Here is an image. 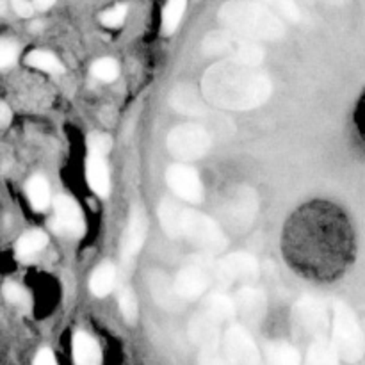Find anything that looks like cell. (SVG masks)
I'll list each match as a JSON object with an SVG mask.
<instances>
[{
	"label": "cell",
	"instance_id": "cell-37",
	"mask_svg": "<svg viewBox=\"0 0 365 365\" xmlns=\"http://www.w3.org/2000/svg\"><path fill=\"white\" fill-rule=\"evenodd\" d=\"M355 123H356V128H359L360 138H362V141L365 143V91L362 93V96H360L359 103H356Z\"/></svg>",
	"mask_w": 365,
	"mask_h": 365
},
{
	"label": "cell",
	"instance_id": "cell-27",
	"mask_svg": "<svg viewBox=\"0 0 365 365\" xmlns=\"http://www.w3.org/2000/svg\"><path fill=\"white\" fill-rule=\"evenodd\" d=\"M25 63L36 70L48 71V73H63L64 71L63 63L52 52H46V50H32L25 57Z\"/></svg>",
	"mask_w": 365,
	"mask_h": 365
},
{
	"label": "cell",
	"instance_id": "cell-10",
	"mask_svg": "<svg viewBox=\"0 0 365 365\" xmlns=\"http://www.w3.org/2000/svg\"><path fill=\"white\" fill-rule=\"evenodd\" d=\"M225 351L230 364L235 365H264L259 348L242 327H230L225 334Z\"/></svg>",
	"mask_w": 365,
	"mask_h": 365
},
{
	"label": "cell",
	"instance_id": "cell-17",
	"mask_svg": "<svg viewBox=\"0 0 365 365\" xmlns=\"http://www.w3.org/2000/svg\"><path fill=\"white\" fill-rule=\"evenodd\" d=\"M234 303H235V310H237V314H241L246 321H252V323L262 319L264 312H266V305H267L264 292L255 287L239 289Z\"/></svg>",
	"mask_w": 365,
	"mask_h": 365
},
{
	"label": "cell",
	"instance_id": "cell-12",
	"mask_svg": "<svg viewBox=\"0 0 365 365\" xmlns=\"http://www.w3.org/2000/svg\"><path fill=\"white\" fill-rule=\"evenodd\" d=\"M53 230L66 237H78L84 234V220L77 202L70 196H57L53 200Z\"/></svg>",
	"mask_w": 365,
	"mask_h": 365
},
{
	"label": "cell",
	"instance_id": "cell-7",
	"mask_svg": "<svg viewBox=\"0 0 365 365\" xmlns=\"http://www.w3.org/2000/svg\"><path fill=\"white\" fill-rule=\"evenodd\" d=\"M166 146L175 159L187 163L202 159L212 146V138L200 125H178L168 134Z\"/></svg>",
	"mask_w": 365,
	"mask_h": 365
},
{
	"label": "cell",
	"instance_id": "cell-3",
	"mask_svg": "<svg viewBox=\"0 0 365 365\" xmlns=\"http://www.w3.org/2000/svg\"><path fill=\"white\" fill-rule=\"evenodd\" d=\"M159 220L164 232L171 237L187 239L207 253H221L227 248V235L220 225L196 210L184 209L164 200L159 207Z\"/></svg>",
	"mask_w": 365,
	"mask_h": 365
},
{
	"label": "cell",
	"instance_id": "cell-35",
	"mask_svg": "<svg viewBox=\"0 0 365 365\" xmlns=\"http://www.w3.org/2000/svg\"><path fill=\"white\" fill-rule=\"evenodd\" d=\"M18 46L13 41H0V70L11 66L16 61Z\"/></svg>",
	"mask_w": 365,
	"mask_h": 365
},
{
	"label": "cell",
	"instance_id": "cell-6",
	"mask_svg": "<svg viewBox=\"0 0 365 365\" xmlns=\"http://www.w3.org/2000/svg\"><path fill=\"white\" fill-rule=\"evenodd\" d=\"M331 346L339 359L346 362H359L365 353V337L356 316L346 303L337 302L331 314Z\"/></svg>",
	"mask_w": 365,
	"mask_h": 365
},
{
	"label": "cell",
	"instance_id": "cell-4",
	"mask_svg": "<svg viewBox=\"0 0 365 365\" xmlns=\"http://www.w3.org/2000/svg\"><path fill=\"white\" fill-rule=\"evenodd\" d=\"M217 16L227 31L245 36L252 41H277L285 32L284 21L253 0L225 2Z\"/></svg>",
	"mask_w": 365,
	"mask_h": 365
},
{
	"label": "cell",
	"instance_id": "cell-1",
	"mask_svg": "<svg viewBox=\"0 0 365 365\" xmlns=\"http://www.w3.org/2000/svg\"><path fill=\"white\" fill-rule=\"evenodd\" d=\"M292 269L314 282H335L355 260V230L348 214L327 200L299 207L287 221L282 237Z\"/></svg>",
	"mask_w": 365,
	"mask_h": 365
},
{
	"label": "cell",
	"instance_id": "cell-42",
	"mask_svg": "<svg viewBox=\"0 0 365 365\" xmlns=\"http://www.w3.org/2000/svg\"><path fill=\"white\" fill-rule=\"evenodd\" d=\"M327 2H330V4H342V2H346V0H327Z\"/></svg>",
	"mask_w": 365,
	"mask_h": 365
},
{
	"label": "cell",
	"instance_id": "cell-18",
	"mask_svg": "<svg viewBox=\"0 0 365 365\" xmlns=\"http://www.w3.org/2000/svg\"><path fill=\"white\" fill-rule=\"evenodd\" d=\"M86 178L93 191L98 196H107L110 189L109 168H107L106 157L91 155L89 153L88 163H86Z\"/></svg>",
	"mask_w": 365,
	"mask_h": 365
},
{
	"label": "cell",
	"instance_id": "cell-23",
	"mask_svg": "<svg viewBox=\"0 0 365 365\" xmlns=\"http://www.w3.org/2000/svg\"><path fill=\"white\" fill-rule=\"evenodd\" d=\"M307 365H339V355L331 342L324 337L316 339L309 348Z\"/></svg>",
	"mask_w": 365,
	"mask_h": 365
},
{
	"label": "cell",
	"instance_id": "cell-22",
	"mask_svg": "<svg viewBox=\"0 0 365 365\" xmlns=\"http://www.w3.org/2000/svg\"><path fill=\"white\" fill-rule=\"evenodd\" d=\"M114 284H116V269H114L110 262H103L91 274L89 289H91V292L96 298H103V296H107L113 291Z\"/></svg>",
	"mask_w": 365,
	"mask_h": 365
},
{
	"label": "cell",
	"instance_id": "cell-31",
	"mask_svg": "<svg viewBox=\"0 0 365 365\" xmlns=\"http://www.w3.org/2000/svg\"><path fill=\"white\" fill-rule=\"evenodd\" d=\"M91 73L103 82H113L120 75V66L110 57H102L91 66Z\"/></svg>",
	"mask_w": 365,
	"mask_h": 365
},
{
	"label": "cell",
	"instance_id": "cell-38",
	"mask_svg": "<svg viewBox=\"0 0 365 365\" xmlns=\"http://www.w3.org/2000/svg\"><path fill=\"white\" fill-rule=\"evenodd\" d=\"M11 6H13L14 13L21 18L32 16V4L29 0H11Z\"/></svg>",
	"mask_w": 365,
	"mask_h": 365
},
{
	"label": "cell",
	"instance_id": "cell-19",
	"mask_svg": "<svg viewBox=\"0 0 365 365\" xmlns=\"http://www.w3.org/2000/svg\"><path fill=\"white\" fill-rule=\"evenodd\" d=\"M75 365H102V349L98 342L86 331H77L73 337Z\"/></svg>",
	"mask_w": 365,
	"mask_h": 365
},
{
	"label": "cell",
	"instance_id": "cell-33",
	"mask_svg": "<svg viewBox=\"0 0 365 365\" xmlns=\"http://www.w3.org/2000/svg\"><path fill=\"white\" fill-rule=\"evenodd\" d=\"M110 138L106 134H91L88 138V148L91 155L106 157L110 150Z\"/></svg>",
	"mask_w": 365,
	"mask_h": 365
},
{
	"label": "cell",
	"instance_id": "cell-41",
	"mask_svg": "<svg viewBox=\"0 0 365 365\" xmlns=\"http://www.w3.org/2000/svg\"><path fill=\"white\" fill-rule=\"evenodd\" d=\"M6 11V0H0V14Z\"/></svg>",
	"mask_w": 365,
	"mask_h": 365
},
{
	"label": "cell",
	"instance_id": "cell-28",
	"mask_svg": "<svg viewBox=\"0 0 365 365\" xmlns=\"http://www.w3.org/2000/svg\"><path fill=\"white\" fill-rule=\"evenodd\" d=\"M253 2L264 6L267 11L277 14L280 20L282 18L289 21L299 20V7L296 4V0H253Z\"/></svg>",
	"mask_w": 365,
	"mask_h": 365
},
{
	"label": "cell",
	"instance_id": "cell-24",
	"mask_svg": "<svg viewBox=\"0 0 365 365\" xmlns=\"http://www.w3.org/2000/svg\"><path fill=\"white\" fill-rule=\"evenodd\" d=\"M48 242L45 232L41 230H31L27 234L21 235L16 242V257L18 259H31L36 253L41 252Z\"/></svg>",
	"mask_w": 365,
	"mask_h": 365
},
{
	"label": "cell",
	"instance_id": "cell-13",
	"mask_svg": "<svg viewBox=\"0 0 365 365\" xmlns=\"http://www.w3.org/2000/svg\"><path fill=\"white\" fill-rule=\"evenodd\" d=\"M173 289L178 298L185 299V302L202 298L207 289H209V271L198 262L189 264L177 274L173 282Z\"/></svg>",
	"mask_w": 365,
	"mask_h": 365
},
{
	"label": "cell",
	"instance_id": "cell-26",
	"mask_svg": "<svg viewBox=\"0 0 365 365\" xmlns=\"http://www.w3.org/2000/svg\"><path fill=\"white\" fill-rule=\"evenodd\" d=\"M267 359L271 365H302L298 349L285 342H273L267 346Z\"/></svg>",
	"mask_w": 365,
	"mask_h": 365
},
{
	"label": "cell",
	"instance_id": "cell-25",
	"mask_svg": "<svg viewBox=\"0 0 365 365\" xmlns=\"http://www.w3.org/2000/svg\"><path fill=\"white\" fill-rule=\"evenodd\" d=\"M27 196L31 205L36 210H45L50 205V187L48 182L41 175H34L27 182Z\"/></svg>",
	"mask_w": 365,
	"mask_h": 365
},
{
	"label": "cell",
	"instance_id": "cell-11",
	"mask_svg": "<svg viewBox=\"0 0 365 365\" xmlns=\"http://www.w3.org/2000/svg\"><path fill=\"white\" fill-rule=\"evenodd\" d=\"M166 182L171 191L189 203H200L203 200V184L200 175L185 164H173L166 171Z\"/></svg>",
	"mask_w": 365,
	"mask_h": 365
},
{
	"label": "cell",
	"instance_id": "cell-2",
	"mask_svg": "<svg viewBox=\"0 0 365 365\" xmlns=\"http://www.w3.org/2000/svg\"><path fill=\"white\" fill-rule=\"evenodd\" d=\"M202 93L212 106L228 110H250L271 96V81L253 66L220 61L207 68Z\"/></svg>",
	"mask_w": 365,
	"mask_h": 365
},
{
	"label": "cell",
	"instance_id": "cell-9",
	"mask_svg": "<svg viewBox=\"0 0 365 365\" xmlns=\"http://www.w3.org/2000/svg\"><path fill=\"white\" fill-rule=\"evenodd\" d=\"M216 277L220 278V282L223 284H252L259 278L260 267L259 262L253 255L250 253H232L227 255L225 259H221L216 264V269H214Z\"/></svg>",
	"mask_w": 365,
	"mask_h": 365
},
{
	"label": "cell",
	"instance_id": "cell-34",
	"mask_svg": "<svg viewBox=\"0 0 365 365\" xmlns=\"http://www.w3.org/2000/svg\"><path fill=\"white\" fill-rule=\"evenodd\" d=\"M127 18V6L125 4H120V6H114L110 9H107L106 13H102L100 20L106 27H120L121 24Z\"/></svg>",
	"mask_w": 365,
	"mask_h": 365
},
{
	"label": "cell",
	"instance_id": "cell-8",
	"mask_svg": "<svg viewBox=\"0 0 365 365\" xmlns=\"http://www.w3.org/2000/svg\"><path fill=\"white\" fill-rule=\"evenodd\" d=\"M257 214V196L250 187H237L223 198L221 216L234 232L248 230Z\"/></svg>",
	"mask_w": 365,
	"mask_h": 365
},
{
	"label": "cell",
	"instance_id": "cell-29",
	"mask_svg": "<svg viewBox=\"0 0 365 365\" xmlns=\"http://www.w3.org/2000/svg\"><path fill=\"white\" fill-rule=\"evenodd\" d=\"M170 284V282H168L163 274H155L152 280V292L160 305L166 307V309H175V307H177V302L180 298H178L177 292H175L173 284Z\"/></svg>",
	"mask_w": 365,
	"mask_h": 365
},
{
	"label": "cell",
	"instance_id": "cell-16",
	"mask_svg": "<svg viewBox=\"0 0 365 365\" xmlns=\"http://www.w3.org/2000/svg\"><path fill=\"white\" fill-rule=\"evenodd\" d=\"M189 335H191L192 342L200 346L203 355L221 351L220 324L209 319L205 314H198L192 317L191 324H189Z\"/></svg>",
	"mask_w": 365,
	"mask_h": 365
},
{
	"label": "cell",
	"instance_id": "cell-30",
	"mask_svg": "<svg viewBox=\"0 0 365 365\" xmlns=\"http://www.w3.org/2000/svg\"><path fill=\"white\" fill-rule=\"evenodd\" d=\"M185 4H187V0H168L166 7H164V11H163V32L164 34H171V32L178 27L182 16H184Z\"/></svg>",
	"mask_w": 365,
	"mask_h": 365
},
{
	"label": "cell",
	"instance_id": "cell-36",
	"mask_svg": "<svg viewBox=\"0 0 365 365\" xmlns=\"http://www.w3.org/2000/svg\"><path fill=\"white\" fill-rule=\"evenodd\" d=\"M4 296H6V299L9 303L18 305V303L25 302V296L27 294H25V291L18 284H6V287H4Z\"/></svg>",
	"mask_w": 365,
	"mask_h": 365
},
{
	"label": "cell",
	"instance_id": "cell-40",
	"mask_svg": "<svg viewBox=\"0 0 365 365\" xmlns=\"http://www.w3.org/2000/svg\"><path fill=\"white\" fill-rule=\"evenodd\" d=\"M53 4V0H34V6L39 7V9H48Z\"/></svg>",
	"mask_w": 365,
	"mask_h": 365
},
{
	"label": "cell",
	"instance_id": "cell-39",
	"mask_svg": "<svg viewBox=\"0 0 365 365\" xmlns=\"http://www.w3.org/2000/svg\"><path fill=\"white\" fill-rule=\"evenodd\" d=\"M34 365H57V360L50 349H41V351L36 355Z\"/></svg>",
	"mask_w": 365,
	"mask_h": 365
},
{
	"label": "cell",
	"instance_id": "cell-20",
	"mask_svg": "<svg viewBox=\"0 0 365 365\" xmlns=\"http://www.w3.org/2000/svg\"><path fill=\"white\" fill-rule=\"evenodd\" d=\"M171 106L182 114H191V116H203L207 113L205 106H203L202 98L196 95L195 89L191 86L180 84L171 91L170 98Z\"/></svg>",
	"mask_w": 365,
	"mask_h": 365
},
{
	"label": "cell",
	"instance_id": "cell-14",
	"mask_svg": "<svg viewBox=\"0 0 365 365\" xmlns=\"http://www.w3.org/2000/svg\"><path fill=\"white\" fill-rule=\"evenodd\" d=\"M294 316L296 321L299 323V327L303 328L309 334L316 335L317 339H321L324 335L328 328V314L324 309L323 303L316 298H305L299 299L294 307Z\"/></svg>",
	"mask_w": 365,
	"mask_h": 365
},
{
	"label": "cell",
	"instance_id": "cell-32",
	"mask_svg": "<svg viewBox=\"0 0 365 365\" xmlns=\"http://www.w3.org/2000/svg\"><path fill=\"white\" fill-rule=\"evenodd\" d=\"M120 310L121 316L127 323L134 324L135 319H138V299H135L134 292L130 289H123L120 292Z\"/></svg>",
	"mask_w": 365,
	"mask_h": 365
},
{
	"label": "cell",
	"instance_id": "cell-5",
	"mask_svg": "<svg viewBox=\"0 0 365 365\" xmlns=\"http://www.w3.org/2000/svg\"><path fill=\"white\" fill-rule=\"evenodd\" d=\"M202 50L207 56L225 57V61H234V63H241L253 68L262 63L264 59V50L259 43L227 31V29L209 32L203 38Z\"/></svg>",
	"mask_w": 365,
	"mask_h": 365
},
{
	"label": "cell",
	"instance_id": "cell-21",
	"mask_svg": "<svg viewBox=\"0 0 365 365\" xmlns=\"http://www.w3.org/2000/svg\"><path fill=\"white\" fill-rule=\"evenodd\" d=\"M203 314L214 323L221 324L234 319L237 316V310H235L234 299L228 298L223 292H214V294L207 296L205 303H203Z\"/></svg>",
	"mask_w": 365,
	"mask_h": 365
},
{
	"label": "cell",
	"instance_id": "cell-15",
	"mask_svg": "<svg viewBox=\"0 0 365 365\" xmlns=\"http://www.w3.org/2000/svg\"><path fill=\"white\" fill-rule=\"evenodd\" d=\"M146 232H148V220H146L145 209L135 205L132 209L130 217H128L123 239H121V257H123V260H132L138 255L146 239Z\"/></svg>",
	"mask_w": 365,
	"mask_h": 365
}]
</instances>
